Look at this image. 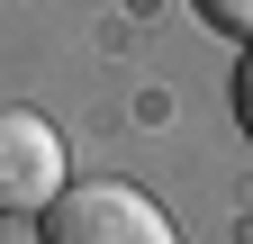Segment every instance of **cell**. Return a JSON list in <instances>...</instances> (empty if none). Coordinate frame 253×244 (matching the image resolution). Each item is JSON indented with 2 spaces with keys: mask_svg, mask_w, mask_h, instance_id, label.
Wrapping results in <instances>:
<instances>
[{
  "mask_svg": "<svg viewBox=\"0 0 253 244\" xmlns=\"http://www.w3.org/2000/svg\"><path fill=\"white\" fill-rule=\"evenodd\" d=\"M37 244H181V226L136 181H73L37 217Z\"/></svg>",
  "mask_w": 253,
  "mask_h": 244,
  "instance_id": "1",
  "label": "cell"
},
{
  "mask_svg": "<svg viewBox=\"0 0 253 244\" xmlns=\"http://www.w3.org/2000/svg\"><path fill=\"white\" fill-rule=\"evenodd\" d=\"M73 190L63 181V136L37 109H0V217H45Z\"/></svg>",
  "mask_w": 253,
  "mask_h": 244,
  "instance_id": "2",
  "label": "cell"
},
{
  "mask_svg": "<svg viewBox=\"0 0 253 244\" xmlns=\"http://www.w3.org/2000/svg\"><path fill=\"white\" fill-rule=\"evenodd\" d=\"M199 18L217 27V37H235V45H253V0H199Z\"/></svg>",
  "mask_w": 253,
  "mask_h": 244,
  "instance_id": "3",
  "label": "cell"
},
{
  "mask_svg": "<svg viewBox=\"0 0 253 244\" xmlns=\"http://www.w3.org/2000/svg\"><path fill=\"white\" fill-rule=\"evenodd\" d=\"M235 127H244V136H253V45H244V54H235Z\"/></svg>",
  "mask_w": 253,
  "mask_h": 244,
  "instance_id": "4",
  "label": "cell"
}]
</instances>
